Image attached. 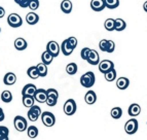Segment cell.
<instances>
[{"label": "cell", "mask_w": 147, "mask_h": 140, "mask_svg": "<svg viewBox=\"0 0 147 140\" xmlns=\"http://www.w3.org/2000/svg\"><path fill=\"white\" fill-rule=\"evenodd\" d=\"M27 134L29 136V138L31 139H34V138L37 137L38 135V129L35 127V126H30L27 128Z\"/></svg>", "instance_id": "26"}, {"label": "cell", "mask_w": 147, "mask_h": 140, "mask_svg": "<svg viewBox=\"0 0 147 140\" xmlns=\"http://www.w3.org/2000/svg\"><path fill=\"white\" fill-rule=\"evenodd\" d=\"M114 49H115V44L112 40H108L107 41V47H106V53L108 54H110V53L114 52Z\"/></svg>", "instance_id": "37"}, {"label": "cell", "mask_w": 147, "mask_h": 140, "mask_svg": "<svg viewBox=\"0 0 147 140\" xmlns=\"http://www.w3.org/2000/svg\"><path fill=\"white\" fill-rule=\"evenodd\" d=\"M7 23L10 27L18 28V27H21V26H22L23 20H22V18L18 15V14L12 12V14H10V15L7 17Z\"/></svg>", "instance_id": "3"}, {"label": "cell", "mask_w": 147, "mask_h": 140, "mask_svg": "<svg viewBox=\"0 0 147 140\" xmlns=\"http://www.w3.org/2000/svg\"><path fill=\"white\" fill-rule=\"evenodd\" d=\"M26 21H27V23L29 25H35L39 21V17L35 12H29L26 16Z\"/></svg>", "instance_id": "19"}, {"label": "cell", "mask_w": 147, "mask_h": 140, "mask_svg": "<svg viewBox=\"0 0 147 140\" xmlns=\"http://www.w3.org/2000/svg\"><path fill=\"white\" fill-rule=\"evenodd\" d=\"M61 9L64 14H70L72 10V2L70 0H63L61 3Z\"/></svg>", "instance_id": "20"}, {"label": "cell", "mask_w": 147, "mask_h": 140, "mask_svg": "<svg viewBox=\"0 0 147 140\" xmlns=\"http://www.w3.org/2000/svg\"><path fill=\"white\" fill-rule=\"evenodd\" d=\"M15 2L17 4H19L21 7L25 8L28 7V4H29V0H15Z\"/></svg>", "instance_id": "39"}, {"label": "cell", "mask_w": 147, "mask_h": 140, "mask_svg": "<svg viewBox=\"0 0 147 140\" xmlns=\"http://www.w3.org/2000/svg\"><path fill=\"white\" fill-rule=\"evenodd\" d=\"M0 32H1V28H0Z\"/></svg>", "instance_id": "45"}, {"label": "cell", "mask_w": 147, "mask_h": 140, "mask_svg": "<svg viewBox=\"0 0 147 140\" xmlns=\"http://www.w3.org/2000/svg\"><path fill=\"white\" fill-rule=\"evenodd\" d=\"M8 135H9V131L4 126H0V140H7Z\"/></svg>", "instance_id": "31"}, {"label": "cell", "mask_w": 147, "mask_h": 140, "mask_svg": "<svg viewBox=\"0 0 147 140\" xmlns=\"http://www.w3.org/2000/svg\"><path fill=\"white\" fill-rule=\"evenodd\" d=\"M104 27L107 31H113L114 30V20L113 19H107L105 21V24H104Z\"/></svg>", "instance_id": "34"}, {"label": "cell", "mask_w": 147, "mask_h": 140, "mask_svg": "<svg viewBox=\"0 0 147 140\" xmlns=\"http://www.w3.org/2000/svg\"><path fill=\"white\" fill-rule=\"evenodd\" d=\"M91 7L94 11L100 12L106 7L104 0H92L91 1Z\"/></svg>", "instance_id": "12"}, {"label": "cell", "mask_w": 147, "mask_h": 140, "mask_svg": "<svg viewBox=\"0 0 147 140\" xmlns=\"http://www.w3.org/2000/svg\"><path fill=\"white\" fill-rule=\"evenodd\" d=\"M104 74H105V79L107 81H113L116 78V70L114 69V67L111 68L110 70H108Z\"/></svg>", "instance_id": "24"}, {"label": "cell", "mask_w": 147, "mask_h": 140, "mask_svg": "<svg viewBox=\"0 0 147 140\" xmlns=\"http://www.w3.org/2000/svg\"><path fill=\"white\" fill-rule=\"evenodd\" d=\"M53 59H54V57L49 54L47 51H45V52L42 53V55H41V61L43 62L44 64L49 65L53 62Z\"/></svg>", "instance_id": "25"}, {"label": "cell", "mask_w": 147, "mask_h": 140, "mask_svg": "<svg viewBox=\"0 0 147 140\" xmlns=\"http://www.w3.org/2000/svg\"><path fill=\"white\" fill-rule=\"evenodd\" d=\"M66 71L68 74H70V75H73V74H75L76 72H77V65L75 64V63H69L68 65L66 66Z\"/></svg>", "instance_id": "33"}, {"label": "cell", "mask_w": 147, "mask_h": 140, "mask_svg": "<svg viewBox=\"0 0 147 140\" xmlns=\"http://www.w3.org/2000/svg\"><path fill=\"white\" fill-rule=\"evenodd\" d=\"M86 61L92 65H98L99 61H100V57H99L98 52L95 51V49H91V52H90V55H88Z\"/></svg>", "instance_id": "13"}, {"label": "cell", "mask_w": 147, "mask_h": 140, "mask_svg": "<svg viewBox=\"0 0 147 140\" xmlns=\"http://www.w3.org/2000/svg\"><path fill=\"white\" fill-rule=\"evenodd\" d=\"M68 41H69V43L71 44L72 47L75 49L76 47H77V39H76L75 37H73V36H71V37H69L68 38Z\"/></svg>", "instance_id": "41"}, {"label": "cell", "mask_w": 147, "mask_h": 140, "mask_svg": "<svg viewBox=\"0 0 147 140\" xmlns=\"http://www.w3.org/2000/svg\"><path fill=\"white\" fill-rule=\"evenodd\" d=\"M4 112H3V109L1 107H0V122H2V120H4Z\"/></svg>", "instance_id": "42"}, {"label": "cell", "mask_w": 147, "mask_h": 140, "mask_svg": "<svg viewBox=\"0 0 147 140\" xmlns=\"http://www.w3.org/2000/svg\"><path fill=\"white\" fill-rule=\"evenodd\" d=\"M125 130L129 135L135 134L138 130V120H135V118L129 120L125 125Z\"/></svg>", "instance_id": "6"}, {"label": "cell", "mask_w": 147, "mask_h": 140, "mask_svg": "<svg viewBox=\"0 0 147 140\" xmlns=\"http://www.w3.org/2000/svg\"><path fill=\"white\" fill-rule=\"evenodd\" d=\"M40 116H41L42 123H43V125L45 127H53L55 125V123H56V118L49 111H43V112H41Z\"/></svg>", "instance_id": "2"}, {"label": "cell", "mask_w": 147, "mask_h": 140, "mask_svg": "<svg viewBox=\"0 0 147 140\" xmlns=\"http://www.w3.org/2000/svg\"><path fill=\"white\" fill-rule=\"evenodd\" d=\"M95 80L96 78L94 72L88 71L80 77V85L84 88H91L95 85Z\"/></svg>", "instance_id": "1"}, {"label": "cell", "mask_w": 147, "mask_h": 140, "mask_svg": "<svg viewBox=\"0 0 147 140\" xmlns=\"http://www.w3.org/2000/svg\"><path fill=\"white\" fill-rule=\"evenodd\" d=\"M47 98V90H43V89H37L36 92L34 94V99L39 102V103H45Z\"/></svg>", "instance_id": "9"}, {"label": "cell", "mask_w": 147, "mask_h": 140, "mask_svg": "<svg viewBox=\"0 0 147 140\" xmlns=\"http://www.w3.org/2000/svg\"><path fill=\"white\" fill-rule=\"evenodd\" d=\"M4 15H5V9L3 7H1V6H0V19L4 17Z\"/></svg>", "instance_id": "43"}, {"label": "cell", "mask_w": 147, "mask_h": 140, "mask_svg": "<svg viewBox=\"0 0 147 140\" xmlns=\"http://www.w3.org/2000/svg\"><path fill=\"white\" fill-rule=\"evenodd\" d=\"M27 47H28L27 41L24 38H22V37H19V38H17L15 40V47L18 51H24V49H27Z\"/></svg>", "instance_id": "17"}, {"label": "cell", "mask_w": 147, "mask_h": 140, "mask_svg": "<svg viewBox=\"0 0 147 140\" xmlns=\"http://www.w3.org/2000/svg\"><path fill=\"white\" fill-rule=\"evenodd\" d=\"M63 109H64L65 114H67V116H72V114H74L76 111L75 101H74L73 99H68V100L65 102V104H64Z\"/></svg>", "instance_id": "5"}, {"label": "cell", "mask_w": 147, "mask_h": 140, "mask_svg": "<svg viewBox=\"0 0 147 140\" xmlns=\"http://www.w3.org/2000/svg\"><path fill=\"white\" fill-rule=\"evenodd\" d=\"M16 81H17V76H16L15 73H12V72H8L3 77V83L6 86H12V85L16 84Z\"/></svg>", "instance_id": "15"}, {"label": "cell", "mask_w": 147, "mask_h": 140, "mask_svg": "<svg viewBox=\"0 0 147 140\" xmlns=\"http://www.w3.org/2000/svg\"><path fill=\"white\" fill-rule=\"evenodd\" d=\"M104 2H105V6L109 9H114L119 5V0H104Z\"/></svg>", "instance_id": "28"}, {"label": "cell", "mask_w": 147, "mask_h": 140, "mask_svg": "<svg viewBox=\"0 0 147 140\" xmlns=\"http://www.w3.org/2000/svg\"><path fill=\"white\" fill-rule=\"evenodd\" d=\"M123 116V109L120 107H114L111 109V116L114 120H118Z\"/></svg>", "instance_id": "30"}, {"label": "cell", "mask_w": 147, "mask_h": 140, "mask_svg": "<svg viewBox=\"0 0 147 140\" xmlns=\"http://www.w3.org/2000/svg\"><path fill=\"white\" fill-rule=\"evenodd\" d=\"M34 97L33 96H23V104L26 107H31V106L34 105Z\"/></svg>", "instance_id": "29"}, {"label": "cell", "mask_w": 147, "mask_h": 140, "mask_svg": "<svg viewBox=\"0 0 147 140\" xmlns=\"http://www.w3.org/2000/svg\"><path fill=\"white\" fill-rule=\"evenodd\" d=\"M90 52H91V49H88V47H84L82 51H81V58L86 61L88 55H90Z\"/></svg>", "instance_id": "38"}, {"label": "cell", "mask_w": 147, "mask_h": 140, "mask_svg": "<svg viewBox=\"0 0 147 140\" xmlns=\"http://www.w3.org/2000/svg\"><path fill=\"white\" fill-rule=\"evenodd\" d=\"M13 125H15V128L17 129L19 132H24L26 131V129L28 128V124L26 118H23L21 116H18L13 120Z\"/></svg>", "instance_id": "4"}, {"label": "cell", "mask_w": 147, "mask_h": 140, "mask_svg": "<svg viewBox=\"0 0 147 140\" xmlns=\"http://www.w3.org/2000/svg\"><path fill=\"white\" fill-rule=\"evenodd\" d=\"M1 100L4 103H9L12 100V94L9 91H3L2 94H1Z\"/></svg>", "instance_id": "32"}, {"label": "cell", "mask_w": 147, "mask_h": 140, "mask_svg": "<svg viewBox=\"0 0 147 140\" xmlns=\"http://www.w3.org/2000/svg\"><path fill=\"white\" fill-rule=\"evenodd\" d=\"M127 112H129V116H132V118L137 116H139L140 112H141V107H140L139 104L133 103V104H131L130 107H129Z\"/></svg>", "instance_id": "16"}, {"label": "cell", "mask_w": 147, "mask_h": 140, "mask_svg": "<svg viewBox=\"0 0 147 140\" xmlns=\"http://www.w3.org/2000/svg\"><path fill=\"white\" fill-rule=\"evenodd\" d=\"M114 67L113 62H111L110 60H103V61L99 62V70L102 73H105L108 70H110L111 68Z\"/></svg>", "instance_id": "10"}, {"label": "cell", "mask_w": 147, "mask_h": 140, "mask_svg": "<svg viewBox=\"0 0 147 140\" xmlns=\"http://www.w3.org/2000/svg\"><path fill=\"white\" fill-rule=\"evenodd\" d=\"M37 90V87L33 84H28L23 88L22 90V95L23 96H33Z\"/></svg>", "instance_id": "11"}, {"label": "cell", "mask_w": 147, "mask_h": 140, "mask_svg": "<svg viewBox=\"0 0 147 140\" xmlns=\"http://www.w3.org/2000/svg\"><path fill=\"white\" fill-rule=\"evenodd\" d=\"M47 51L55 58V57L59 56L60 51H61V47H60V45L58 44V42H56V41L53 40V41H49V43H47Z\"/></svg>", "instance_id": "8"}, {"label": "cell", "mask_w": 147, "mask_h": 140, "mask_svg": "<svg viewBox=\"0 0 147 140\" xmlns=\"http://www.w3.org/2000/svg\"><path fill=\"white\" fill-rule=\"evenodd\" d=\"M127 27V24L123 19H116L114 20V30L116 31H123Z\"/></svg>", "instance_id": "22"}, {"label": "cell", "mask_w": 147, "mask_h": 140, "mask_svg": "<svg viewBox=\"0 0 147 140\" xmlns=\"http://www.w3.org/2000/svg\"><path fill=\"white\" fill-rule=\"evenodd\" d=\"M36 67H37V69H38V72H39V76H41V77L47 76V64H44L43 62H41V63H39Z\"/></svg>", "instance_id": "27"}, {"label": "cell", "mask_w": 147, "mask_h": 140, "mask_svg": "<svg viewBox=\"0 0 147 140\" xmlns=\"http://www.w3.org/2000/svg\"><path fill=\"white\" fill-rule=\"evenodd\" d=\"M74 47H72L71 44L69 43L68 39H65L61 44V51L65 56H69V55H71L72 52H73Z\"/></svg>", "instance_id": "14"}, {"label": "cell", "mask_w": 147, "mask_h": 140, "mask_svg": "<svg viewBox=\"0 0 147 140\" xmlns=\"http://www.w3.org/2000/svg\"><path fill=\"white\" fill-rule=\"evenodd\" d=\"M143 8H144L145 12H147V1H145L144 4H143Z\"/></svg>", "instance_id": "44"}, {"label": "cell", "mask_w": 147, "mask_h": 140, "mask_svg": "<svg viewBox=\"0 0 147 140\" xmlns=\"http://www.w3.org/2000/svg\"><path fill=\"white\" fill-rule=\"evenodd\" d=\"M84 100H86V102L88 104L92 105L97 101V95H96V93L94 91H88L86 94V96H84Z\"/></svg>", "instance_id": "21"}, {"label": "cell", "mask_w": 147, "mask_h": 140, "mask_svg": "<svg viewBox=\"0 0 147 140\" xmlns=\"http://www.w3.org/2000/svg\"><path fill=\"white\" fill-rule=\"evenodd\" d=\"M107 39H102L99 43V47L102 52H106V47H107Z\"/></svg>", "instance_id": "40"}, {"label": "cell", "mask_w": 147, "mask_h": 140, "mask_svg": "<svg viewBox=\"0 0 147 140\" xmlns=\"http://www.w3.org/2000/svg\"><path fill=\"white\" fill-rule=\"evenodd\" d=\"M58 102V98L55 96H49L47 95V101H45V103L47 104L49 106H55Z\"/></svg>", "instance_id": "35"}, {"label": "cell", "mask_w": 147, "mask_h": 140, "mask_svg": "<svg viewBox=\"0 0 147 140\" xmlns=\"http://www.w3.org/2000/svg\"><path fill=\"white\" fill-rule=\"evenodd\" d=\"M40 114H41V109H40L39 106L33 105L30 107L29 111H28V118H29L31 122H35V120H38Z\"/></svg>", "instance_id": "7"}, {"label": "cell", "mask_w": 147, "mask_h": 140, "mask_svg": "<svg viewBox=\"0 0 147 140\" xmlns=\"http://www.w3.org/2000/svg\"><path fill=\"white\" fill-rule=\"evenodd\" d=\"M129 85H130V80L127 77H119L116 80V87L119 90H125L129 87Z\"/></svg>", "instance_id": "18"}, {"label": "cell", "mask_w": 147, "mask_h": 140, "mask_svg": "<svg viewBox=\"0 0 147 140\" xmlns=\"http://www.w3.org/2000/svg\"><path fill=\"white\" fill-rule=\"evenodd\" d=\"M28 7L31 10H36L37 8L39 7V1L38 0H29Z\"/></svg>", "instance_id": "36"}, {"label": "cell", "mask_w": 147, "mask_h": 140, "mask_svg": "<svg viewBox=\"0 0 147 140\" xmlns=\"http://www.w3.org/2000/svg\"><path fill=\"white\" fill-rule=\"evenodd\" d=\"M27 74L30 78H32V79H37L39 77V72H38V69H37L36 66L30 67L27 70Z\"/></svg>", "instance_id": "23"}]
</instances>
